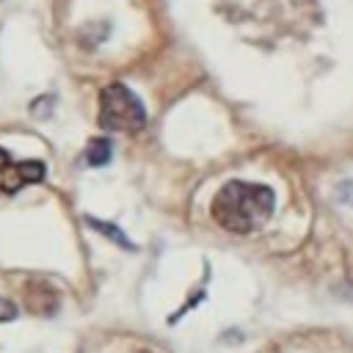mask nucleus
Wrapping results in <instances>:
<instances>
[{
    "mask_svg": "<svg viewBox=\"0 0 353 353\" xmlns=\"http://www.w3.org/2000/svg\"><path fill=\"white\" fill-rule=\"evenodd\" d=\"M14 317H17V306H14L11 301L0 298V323H6V320H14Z\"/></svg>",
    "mask_w": 353,
    "mask_h": 353,
    "instance_id": "6",
    "label": "nucleus"
},
{
    "mask_svg": "<svg viewBox=\"0 0 353 353\" xmlns=\"http://www.w3.org/2000/svg\"><path fill=\"white\" fill-rule=\"evenodd\" d=\"M273 204H276V196L268 185L232 179L215 193L212 218L226 232L248 234V232L259 229L273 215Z\"/></svg>",
    "mask_w": 353,
    "mask_h": 353,
    "instance_id": "1",
    "label": "nucleus"
},
{
    "mask_svg": "<svg viewBox=\"0 0 353 353\" xmlns=\"http://www.w3.org/2000/svg\"><path fill=\"white\" fill-rule=\"evenodd\" d=\"M88 223H91L94 229H99L102 234H108V237H113V240H116V243H119L121 248H132V243L127 240V234H124V232H119L116 226H108V223H102V221H97V218H88Z\"/></svg>",
    "mask_w": 353,
    "mask_h": 353,
    "instance_id": "5",
    "label": "nucleus"
},
{
    "mask_svg": "<svg viewBox=\"0 0 353 353\" xmlns=\"http://www.w3.org/2000/svg\"><path fill=\"white\" fill-rule=\"evenodd\" d=\"M146 124L143 102L124 85L110 83L99 94V127L108 132H135Z\"/></svg>",
    "mask_w": 353,
    "mask_h": 353,
    "instance_id": "2",
    "label": "nucleus"
},
{
    "mask_svg": "<svg viewBox=\"0 0 353 353\" xmlns=\"http://www.w3.org/2000/svg\"><path fill=\"white\" fill-rule=\"evenodd\" d=\"M113 154V146L108 138H91L85 146V163L88 165H105Z\"/></svg>",
    "mask_w": 353,
    "mask_h": 353,
    "instance_id": "4",
    "label": "nucleus"
},
{
    "mask_svg": "<svg viewBox=\"0 0 353 353\" xmlns=\"http://www.w3.org/2000/svg\"><path fill=\"white\" fill-rule=\"evenodd\" d=\"M44 174H47L44 163H39V160L17 163V160H11V154H8L6 149H0V193L14 196V193L22 190L25 185L41 182Z\"/></svg>",
    "mask_w": 353,
    "mask_h": 353,
    "instance_id": "3",
    "label": "nucleus"
}]
</instances>
